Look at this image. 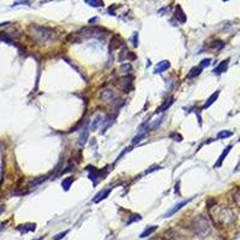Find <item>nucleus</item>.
Returning a JSON list of instances; mask_svg holds the SVG:
<instances>
[{"mask_svg":"<svg viewBox=\"0 0 240 240\" xmlns=\"http://www.w3.org/2000/svg\"><path fill=\"white\" fill-rule=\"evenodd\" d=\"M28 34L30 38L36 42L37 44H46L49 41L55 38V31L52 28L48 27H42L37 24H30L28 27Z\"/></svg>","mask_w":240,"mask_h":240,"instance_id":"obj_1","label":"nucleus"},{"mask_svg":"<svg viewBox=\"0 0 240 240\" xmlns=\"http://www.w3.org/2000/svg\"><path fill=\"white\" fill-rule=\"evenodd\" d=\"M211 217L214 219L215 223H219V225L225 226V227L233 225L234 221H235L234 214L227 206H219L215 210H212L211 211Z\"/></svg>","mask_w":240,"mask_h":240,"instance_id":"obj_2","label":"nucleus"},{"mask_svg":"<svg viewBox=\"0 0 240 240\" xmlns=\"http://www.w3.org/2000/svg\"><path fill=\"white\" fill-rule=\"evenodd\" d=\"M191 228L192 231L199 235V237H205L209 234L210 232V223H209V220L204 217L203 215H199L197 217H195L191 222Z\"/></svg>","mask_w":240,"mask_h":240,"instance_id":"obj_3","label":"nucleus"},{"mask_svg":"<svg viewBox=\"0 0 240 240\" xmlns=\"http://www.w3.org/2000/svg\"><path fill=\"white\" fill-rule=\"evenodd\" d=\"M100 99L106 103H113L117 100V94H115L113 90L106 89V90H102V91H101Z\"/></svg>","mask_w":240,"mask_h":240,"instance_id":"obj_4","label":"nucleus"},{"mask_svg":"<svg viewBox=\"0 0 240 240\" xmlns=\"http://www.w3.org/2000/svg\"><path fill=\"white\" fill-rule=\"evenodd\" d=\"M192 199H193V197H191V198H189V199H185V201H181V202L176 203L175 205L172 206L171 209H169V210H168V211H167V212H166V214L163 215V217H171L172 215H174L175 212H178V211H179L180 209H182L184 206L186 205V204H187V203H189L190 201H192Z\"/></svg>","mask_w":240,"mask_h":240,"instance_id":"obj_5","label":"nucleus"},{"mask_svg":"<svg viewBox=\"0 0 240 240\" xmlns=\"http://www.w3.org/2000/svg\"><path fill=\"white\" fill-rule=\"evenodd\" d=\"M131 83H132V78L127 76V77H124V78L119 79L118 83H117V85H118L121 90H124L125 93H129L130 89H131Z\"/></svg>","mask_w":240,"mask_h":240,"instance_id":"obj_6","label":"nucleus"},{"mask_svg":"<svg viewBox=\"0 0 240 240\" xmlns=\"http://www.w3.org/2000/svg\"><path fill=\"white\" fill-rule=\"evenodd\" d=\"M228 63H229V59H226V60L221 61V63H220L215 69L212 70L214 74L220 76V74H222L223 72H226V71H227V67H228Z\"/></svg>","mask_w":240,"mask_h":240,"instance_id":"obj_7","label":"nucleus"},{"mask_svg":"<svg viewBox=\"0 0 240 240\" xmlns=\"http://www.w3.org/2000/svg\"><path fill=\"white\" fill-rule=\"evenodd\" d=\"M174 17H175V19H176L179 23H185V22H186V15L184 13L181 6L176 5V7H175V10H174Z\"/></svg>","mask_w":240,"mask_h":240,"instance_id":"obj_8","label":"nucleus"},{"mask_svg":"<svg viewBox=\"0 0 240 240\" xmlns=\"http://www.w3.org/2000/svg\"><path fill=\"white\" fill-rule=\"evenodd\" d=\"M110 191H112V187H108V189H104L102 191H100V192L95 196V198L93 199V202H94V203H100L101 201L106 199V198L108 197V195L110 193Z\"/></svg>","mask_w":240,"mask_h":240,"instance_id":"obj_9","label":"nucleus"},{"mask_svg":"<svg viewBox=\"0 0 240 240\" xmlns=\"http://www.w3.org/2000/svg\"><path fill=\"white\" fill-rule=\"evenodd\" d=\"M169 67H171V63H169L168 60H162V61H160V63L155 66L154 72H155V73H162V72L167 71Z\"/></svg>","mask_w":240,"mask_h":240,"instance_id":"obj_10","label":"nucleus"},{"mask_svg":"<svg viewBox=\"0 0 240 240\" xmlns=\"http://www.w3.org/2000/svg\"><path fill=\"white\" fill-rule=\"evenodd\" d=\"M173 103H174V97H173V96H169L168 99H166V101H165V102L162 103V104L157 108L156 113H165L166 110H168V109H169V107H171Z\"/></svg>","mask_w":240,"mask_h":240,"instance_id":"obj_11","label":"nucleus"},{"mask_svg":"<svg viewBox=\"0 0 240 240\" xmlns=\"http://www.w3.org/2000/svg\"><path fill=\"white\" fill-rule=\"evenodd\" d=\"M136 57L135 55H132L130 52H129V49L126 48V47H124L121 51H120V54H119V61L121 63V61H125V60H130V59H135Z\"/></svg>","mask_w":240,"mask_h":240,"instance_id":"obj_12","label":"nucleus"},{"mask_svg":"<svg viewBox=\"0 0 240 240\" xmlns=\"http://www.w3.org/2000/svg\"><path fill=\"white\" fill-rule=\"evenodd\" d=\"M17 229L22 233V234H24V233H28V232H34L35 229H36V225L35 223H27V225H19L18 227H17Z\"/></svg>","mask_w":240,"mask_h":240,"instance_id":"obj_13","label":"nucleus"},{"mask_svg":"<svg viewBox=\"0 0 240 240\" xmlns=\"http://www.w3.org/2000/svg\"><path fill=\"white\" fill-rule=\"evenodd\" d=\"M231 149H232V145H227V146L225 148V150L222 151V154H221V156L219 157V160H217V162H216V163H215V166H214L215 168H219V167H220V166L222 165V162L225 161V159H226V156L228 155V153L231 151Z\"/></svg>","mask_w":240,"mask_h":240,"instance_id":"obj_14","label":"nucleus"},{"mask_svg":"<svg viewBox=\"0 0 240 240\" xmlns=\"http://www.w3.org/2000/svg\"><path fill=\"white\" fill-rule=\"evenodd\" d=\"M123 42H124V41H123V38H121L119 35H114L113 38L110 40V52H112L113 49H115V48L123 46Z\"/></svg>","mask_w":240,"mask_h":240,"instance_id":"obj_15","label":"nucleus"},{"mask_svg":"<svg viewBox=\"0 0 240 240\" xmlns=\"http://www.w3.org/2000/svg\"><path fill=\"white\" fill-rule=\"evenodd\" d=\"M219 95H220V90H216V91H215V93H214V94H212V95L206 100V102L203 104V107H202V108H203V109H205V108H208V107H210L212 103L217 100Z\"/></svg>","mask_w":240,"mask_h":240,"instance_id":"obj_16","label":"nucleus"},{"mask_svg":"<svg viewBox=\"0 0 240 240\" xmlns=\"http://www.w3.org/2000/svg\"><path fill=\"white\" fill-rule=\"evenodd\" d=\"M202 67H199V66H195V67H192V69L189 71V73H187V76H186V78L187 79H192V78H195V77H197V76H199L201 74V72H202Z\"/></svg>","mask_w":240,"mask_h":240,"instance_id":"obj_17","label":"nucleus"},{"mask_svg":"<svg viewBox=\"0 0 240 240\" xmlns=\"http://www.w3.org/2000/svg\"><path fill=\"white\" fill-rule=\"evenodd\" d=\"M157 229V227L156 226H151V227H148V228H145V231L139 235V238H145V237H149V235H151Z\"/></svg>","mask_w":240,"mask_h":240,"instance_id":"obj_18","label":"nucleus"},{"mask_svg":"<svg viewBox=\"0 0 240 240\" xmlns=\"http://www.w3.org/2000/svg\"><path fill=\"white\" fill-rule=\"evenodd\" d=\"M132 65L130 64V63H125V64H121V66H120V71H121V73H125V74H127V73H131L132 72Z\"/></svg>","mask_w":240,"mask_h":240,"instance_id":"obj_19","label":"nucleus"},{"mask_svg":"<svg viewBox=\"0 0 240 240\" xmlns=\"http://www.w3.org/2000/svg\"><path fill=\"white\" fill-rule=\"evenodd\" d=\"M72 182H73V178H72V176H69V178H66V179H64V180H63L61 186H63V189H64L65 191H67L70 187H71Z\"/></svg>","mask_w":240,"mask_h":240,"instance_id":"obj_20","label":"nucleus"},{"mask_svg":"<svg viewBox=\"0 0 240 240\" xmlns=\"http://www.w3.org/2000/svg\"><path fill=\"white\" fill-rule=\"evenodd\" d=\"M88 136H89V130H88V129H84V132H82V135H81V137H79V140H78L79 145H84V144L87 143Z\"/></svg>","mask_w":240,"mask_h":240,"instance_id":"obj_21","label":"nucleus"},{"mask_svg":"<svg viewBox=\"0 0 240 240\" xmlns=\"http://www.w3.org/2000/svg\"><path fill=\"white\" fill-rule=\"evenodd\" d=\"M163 119H165V117H162V118H160V119H157L156 121H154L151 125H149V127H148V130L149 131H155V129H157L162 123H163Z\"/></svg>","mask_w":240,"mask_h":240,"instance_id":"obj_22","label":"nucleus"},{"mask_svg":"<svg viewBox=\"0 0 240 240\" xmlns=\"http://www.w3.org/2000/svg\"><path fill=\"white\" fill-rule=\"evenodd\" d=\"M87 5L89 6H93V7H101L103 6V1L102 0H84Z\"/></svg>","mask_w":240,"mask_h":240,"instance_id":"obj_23","label":"nucleus"},{"mask_svg":"<svg viewBox=\"0 0 240 240\" xmlns=\"http://www.w3.org/2000/svg\"><path fill=\"white\" fill-rule=\"evenodd\" d=\"M47 179V176H38V178H36V179H34L30 184H29V187L30 189H33V187H36L37 185H40L42 181H44Z\"/></svg>","mask_w":240,"mask_h":240,"instance_id":"obj_24","label":"nucleus"},{"mask_svg":"<svg viewBox=\"0 0 240 240\" xmlns=\"http://www.w3.org/2000/svg\"><path fill=\"white\" fill-rule=\"evenodd\" d=\"M223 47H225V43H223L222 41H220V40L214 41V42L211 43V48L215 49V51H220V49H222Z\"/></svg>","mask_w":240,"mask_h":240,"instance_id":"obj_25","label":"nucleus"},{"mask_svg":"<svg viewBox=\"0 0 240 240\" xmlns=\"http://www.w3.org/2000/svg\"><path fill=\"white\" fill-rule=\"evenodd\" d=\"M232 136H233V132L227 131V130L221 131V132L217 133V138H219V139H223V138H228V137H232Z\"/></svg>","mask_w":240,"mask_h":240,"instance_id":"obj_26","label":"nucleus"},{"mask_svg":"<svg viewBox=\"0 0 240 240\" xmlns=\"http://www.w3.org/2000/svg\"><path fill=\"white\" fill-rule=\"evenodd\" d=\"M101 119H102V117H101V115H97V117L94 119V123L91 124V126H90V130H95V129L97 127V125H99V124L102 121Z\"/></svg>","mask_w":240,"mask_h":240,"instance_id":"obj_27","label":"nucleus"},{"mask_svg":"<svg viewBox=\"0 0 240 240\" xmlns=\"http://www.w3.org/2000/svg\"><path fill=\"white\" fill-rule=\"evenodd\" d=\"M140 219H142V216H140V215H137V214H136V215H131V216H130V219H129V221L126 222V225L129 226L130 223H132V222H136V221H139Z\"/></svg>","mask_w":240,"mask_h":240,"instance_id":"obj_28","label":"nucleus"},{"mask_svg":"<svg viewBox=\"0 0 240 240\" xmlns=\"http://www.w3.org/2000/svg\"><path fill=\"white\" fill-rule=\"evenodd\" d=\"M169 137H171L172 139H174L175 142H181V140H182V136L179 135L178 132H172L171 135H169Z\"/></svg>","mask_w":240,"mask_h":240,"instance_id":"obj_29","label":"nucleus"},{"mask_svg":"<svg viewBox=\"0 0 240 240\" xmlns=\"http://www.w3.org/2000/svg\"><path fill=\"white\" fill-rule=\"evenodd\" d=\"M130 40H131V42H132L133 47H137V46H138V33H137V31H135V33H133L132 37H131Z\"/></svg>","mask_w":240,"mask_h":240,"instance_id":"obj_30","label":"nucleus"},{"mask_svg":"<svg viewBox=\"0 0 240 240\" xmlns=\"http://www.w3.org/2000/svg\"><path fill=\"white\" fill-rule=\"evenodd\" d=\"M210 63H211V59H210V58L203 59V60L201 61V64H199V67L204 69V67H206V66H209V65H210Z\"/></svg>","mask_w":240,"mask_h":240,"instance_id":"obj_31","label":"nucleus"},{"mask_svg":"<svg viewBox=\"0 0 240 240\" xmlns=\"http://www.w3.org/2000/svg\"><path fill=\"white\" fill-rule=\"evenodd\" d=\"M67 233H69V231L61 232V233H59V234H58L57 237H54V238H53V240H59V239H61V238H64V237H65V235H66Z\"/></svg>","mask_w":240,"mask_h":240,"instance_id":"obj_32","label":"nucleus"},{"mask_svg":"<svg viewBox=\"0 0 240 240\" xmlns=\"http://www.w3.org/2000/svg\"><path fill=\"white\" fill-rule=\"evenodd\" d=\"M161 167L160 166H153V167H150L149 169H146V171L144 172V174H149V173H151V172H154V171H157V169H160Z\"/></svg>","mask_w":240,"mask_h":240,"instance_id":"obj_33","label":"nucleus"},{"mask_svg":"<svg viewBox=\"0 0 240 240\" xmlns=\"http://www.w3.org/2000/svg\"><path fill=\"white\" fill-rule=\"evenodd\" d=\"M19 4H25V5H30L31 2L29 1V0H19V1H16L12 6H17V5H19Z\"/></svg>","mask_w":240,"mask_h":240,"instance_id":"obj_34","label":"nucleus"},{"mask_svg":"<svg viewBox=\"0 0 240 240\" xmlns=\"http://www.w3.org/2000/svg\"><path fill=\"white\" fill-rule=\"evenodd\" d=\"M235 202L238 203V205H239V208H240V190H239V192L235 195Z\"/></svg>","mask_w":240,"mask_h":240,"instance_id":"obj_35","label":"nucleus"},{"mask_svg":"<svg viewBox=\"0 0 240 240\" xmlns=\"http://www.w3.org/2000/svg\"><path fill=\"white\" fill-rule=\"evenodd\" d=\"M4 210H5V208H4V205H0V215L4 212Z\"/></svg>","mask_w":240,"mask_h":240,"instance_id":"obj_36","label":"nucleus"},{"mask_svg":"<svg viewBox=\"0 0 240 240\" xmlns=\"http://www.w3.org/2000/svg\"><path fill=\"white\" fill-rule=\"evenodd\" d=\"M155 240H167L166 239V238H163V237H162V238H156V239Z\"/></svg>","mask_w":240,"mask_h":240,"instance_id":"obj_37","label":"nucleus"},{"mask_svg":"<svg viewBox=\"0 0 240 240\" xmlns=\"http://www.w3.org/2000/svg\"><path fill=\"white\" fill-rule=\"evenodd\" d=\"M34 240H42V238H37V239H34Z\"/></svg>","mask_w":240,"mask_h":240,"instance_id":"obj_38","label":"nucleus"},{"mask_svg":"<svg viewBox=\"0 0 240 240\" xmlns=\"http://www.w3.org/2000/svg\"><path fill=\"white\" fill-rule=\"evenodd\" d=\"M223 1H227V0H223Z\"/></svg>","mask_w":240,"mask_h":240,"instance_id":"obj_39","label":"nucleus"},{"mask_svg":"<svg viewBox=\"0 0 240 240\" xmlns=\"http://www.w3.org/2000/svg\"><path fill=\"white\" fill-rule=\"evenodd\" d=\"M239 140H240V139H239Z\"/></svg>","mask_w":240,"mask_h":240,"instance_id":"obj_40","label":"nucleus"}]
</instances>
